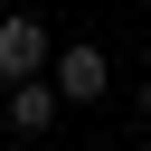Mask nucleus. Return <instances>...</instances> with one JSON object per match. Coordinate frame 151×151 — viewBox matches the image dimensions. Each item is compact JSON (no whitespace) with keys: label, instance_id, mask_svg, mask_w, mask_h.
Returning a JSON list of instances; mask_svg holds the SVG:
<instances>
[{"label":"nucleus","instance_id":"f257e3e1","mask_svg":"<svg viewBox=\"0 0 151 151\" xmlns=\"http://www.w3.org/2000/svg\"><path fill=\"white\" fill-rule=\"evenodd\" d=\"M47 19H28V9H9L0 19V85H19V76H47Z\"/></svg>","mask_w":151,"mask_h":151},{"label":"nucleus","instance_id":"f03ea898","mask_svg":"<svg viewBox=\"0 0 151 151\" xmlns=\"http://www.w3.org/2000/svg\"><path fill=\"white\" fill-rule=\"evenodd\" d=\"M57 94H66V104H94V94H104V47H66V57H57Z\"/></svg>","mask_w":151,"mask_h":151},{"label":"nucleus","instance_id":"7ed1b4c3","mask_svg":"<svg viewBox=\"0 0 151 151\" xmlns=\"http://www.w3.org/2000/svg\"><path fill=\"white\" fill-rule=\"evenodd\" d=\"M47 123H57V85L47 76H19L9 85V132H47Z\"/></svg>","mask_w":151,"mask_h":151},{"label":"nucleus","instance_id":"20e7f679","mask_svg":"<svg viewBox=\"0 0 151 151\" xmlns=\"http://www.w3.org/2000/svg\"><path fill=\"white\" fill-rule=\"evenodd\" d=\"M142 113H151V76H142Z\"/></svg>","mask_w":151,"mask_h":151}]
</instances>
